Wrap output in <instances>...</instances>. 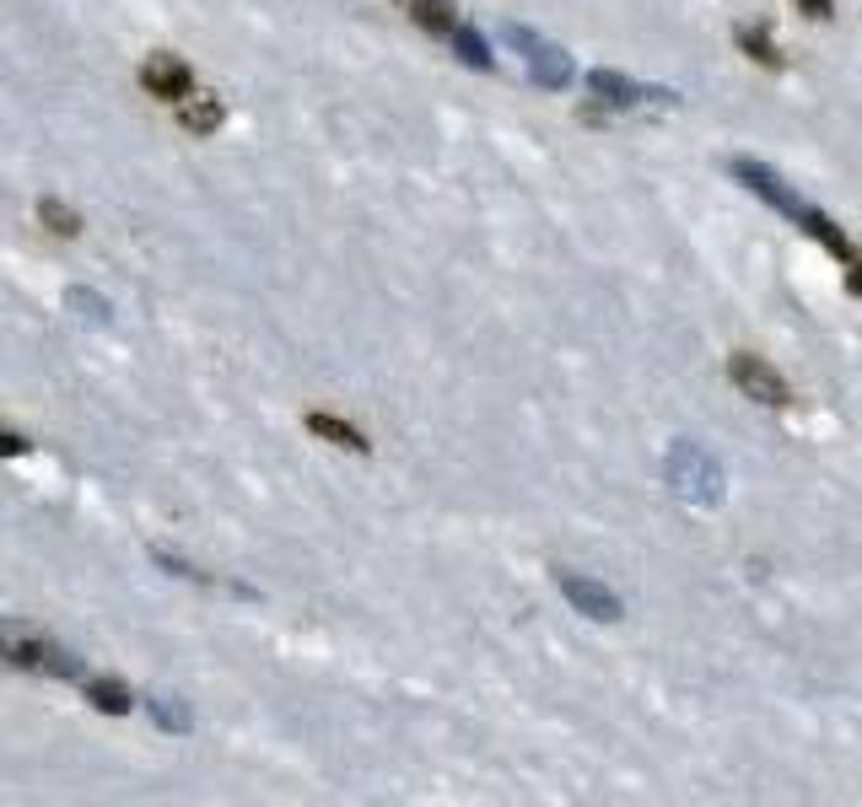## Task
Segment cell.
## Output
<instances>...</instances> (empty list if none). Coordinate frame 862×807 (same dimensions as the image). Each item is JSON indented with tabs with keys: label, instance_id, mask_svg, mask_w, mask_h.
Returning a JSON list of instances; mask_svg holds the SVG:
<instances>
[{
	"label": "cell",
	"instance_id": "cell-16",
	"mask_svg": "<svg viewBox=\"0 0 862 807\" xmlns=\"http://www.w3.org/2000/svg\"><path fill=\"white\" fill-rule=\"evenodd\" d=\"M39 673H49V679H86V662H82V657H71L65 646H49V641H43Z\"/></svg>",
	"mask_w": 862,
	"mask_h": 807
},
{
	"label": "cell",
	"instance_id": "cell-19",
	"mask_svg": "<svg viewBox=\"0 0 862 807\" xmlns=\"http://www.w3.org/2000/svg\"><path fill=\"white\" fill-rule=\"evenodd\" d=\"M28 437H17V431H0V452H6V458H22V452H28Z\"/></svg>",
	"mask_w": 862,
	"mask_h": 807
},
{
	"label": "cell",
	"instance_id": "cell-20",
	"mask_svg": "<svg viewBox=\"0 0 862 807\" xmlns=\"http://www.w3.org/2000/svg\"><path fill=\"white\" fill-rule=\"evenodd\" d=\"M803 17H830V0H798Z\"/></svg>",
	"mask_w": 862,
	"mask_h": 807
},
{
	"label": "cell",
	"instance_id": "cell-17",
	"mask_svg": "<svg viewBox=\"0 0 862 807\" xmlns=\"http://www.w3.org/2000/svg\"><path fill=\"white\" fill-rule=\"evenodd\" d=\"M739 43L749 49V60H760L766 71H771V65H781V49L771 43V33H766V28H744V33H739Z\"/></svg>",
	"mask_w": 862,
	"mask_h": 807
},
{
	"label": "cell",
	"instance_id": "cell-11",
	"mask_svg": "<svg viewBox=\"0 0 862 807\" xmlns=\"http://www.w3.org/2000/svg\"><path fill=\"white\" fill-rule=\"evenodd\" d=\"M411 17H415V28H426L437 39H448L453 28H458V6L453 0H411Z\"/></svg>",
	"mask_w": 862,
	"mask_h": 807
},
{
	"label": "cell",
	"instance_id": "cell-10",
	"mask_svg": "<svg viewBox=\"0 0 862 807\" xmlns=\"http://www.w3.org/2000/svg\"><path fill=\"white\" fill-rule=\"evenodd\" d=\"M146 711H152V722L163 726V732H173V737L195 732V711H189L178 694H152V700H146Z\"/></svg>",
	"mask_w": 862,
	"mask_h": 807
},
{
	"label": "cell",
	"instance_id": "cell-4",
	"mask_svg": "<svg viewBox=\"0 0 862 807\" xmlns=\"http://www.w3.org/2000/svg\"><path fill=\"white\" fill-rule=\"evenodd\" d=\"M501 43L523 54V65H529V81H534V86H544V92H561V86H572V81H577L572 54H567L561 43L539 39L534 28H523V22H501Z\"/></svg>",
	"mask_w": 862,
	"mask_h": 807
},
{
	"label": "cell",
	"instance_id": "cell-7",
	"mask_svg": "<svg viewBox=\"0 0 862 807\" xmlns=\"http://www.w3.org/2000/svg\"><path fill=\"white\" fill-rule=\"evenodd\" d=\"M141 86L152 92V97H167V103H184L189 92H195V71L178 60V54H152L146 65H141Z\"/></svg>",
	"mask_w": 862,
	"mask_h": 807
},
{
	"label": "cell",
	"instance_id": "cell-14",
	"mask_svg": "<svg viewBox=\"0 0 862 807\" xmlns=\"http://www.w3.org/2000/svg\"><path fill=\"white\" fill-rule=\"evenodd\" d=\"M448 39H453V54H458V60H464L469 71H491V65H496V54L486 49V39H480L475 28H464V22H458Z\"/></svg>",
	"mask_w": 862,
	"mask_h": 807
},
{
	"label": "cell",
	"instance_id": "cell-21",
	"mask_svg": "<svg viewBox=\"0 0 862 807\" xmlns=\"http://www.w3.org/2000/svg\"><path fill=\"white\" fill-rule=\"evenodd\" d=\"M847 285H852V296H862V259H852V275H847Z\"/></svg>",
	"mask_w": 862,
	"mask_h": 807
},
{
	"label": "cell",
	"instance_id": "cell-6",
	"mask_svg": "<svg viewBox=\"0 0 862 807\" xmlns=\"http://www.w3.org/2000/svg\"><path fill=\"white\" fill-rule=\"evenodd\" d=\"M555 587H561V598H567L582 619H593V625L625 619V604H620L615 587H604V581H593V576H582V570H555Z\"/></svg>",
	"mask_w": 862,
	"mask_h": 807
},
{
	"label": "cell",
	"instance_id": "cell-9",
	"mask_svg": "<svg viewBox=\"0 0 862 807\" xmlns=\"http://www.w3.org/2000/svg\"><path fill=\"white\" fill-rule=\"evenodd\" d=\"M308 431L313 437H324V442H334V447H345V452H372V442L351 426V420H340V415H324V409H313L308 415Z\"/></svg>",
	"mask_w": 862,
	"mask_h": 807
},
{
	"label": "cell",
	"instance_id": "cell-18",
	"mask_svg": "<svg viewBox=\"0 0 862 807\" xmlns=\"http://www.w3.org/2000/svg\"><path fill=\"white\" fill-rule=\"evenodd\" d=\"M152 560L163 565V570H173L178 581H210L206 570H195V565H189V560H178V555H167V549H152Z\"/></svg>",
	"mask_w": 862,
	"mask_h": 807
},
{
	"label": "cell",
	"instance_id": "cell-15",
	"mask_svg": "<svg viewBox=\"0 0 862 807\" xmlns=\"http://www.w3.org/2000/svg\"><path fill=\"white\" fill-rule=\"evenodd\" d=\"M39 221L54 232V238H76V232H82V216H76L65 200H54V195H43L39 200Z\"/></svg>",
	"mask_w": 862,
	"mask_h": 807
},
{
	"label": "cell",
	"instance_id": "cell-12",
	"mask_svg": "<svg viewBox=\"0 0 862 807\" xmlns=\"http://www.w3.org/2000/svg\"><path fill=\"white\" fill-rule=\"evenodd\" d=\"M65 307H71V313H82L92 328H108V323H114V302H108V296H97L92 285H71V291H65Z\"/></svg>",
	"mask_w": 862,
	"mask_h": 807
},
{
	"label": "cell",
	"instance_id": "cell-2",
	"mask_svg": "<svg viewBox=\"0 0 862 807\" xmlns=\"http://www.w3.org/2000/svg\"><path fill=\"white\" fill-rule=\"evenodd\" d=\"M663 480H668V490H674L679 501H690V506H723V495H728L723 463H717L700 442H690V437H679V442L668 447Z\"/></svg>",
	"mask_w": 862,
	"mask_h": 807
},
{
	"label": "cell",
	"instance_id": "cell-3",
	"mask_svg": "<svg viewBox=\"0 0 862 807\" xmlns=\"http://www.w3.org/2000/svg\"><path fill=\"white\" fill-rule=\"evenodd\" d=\"M588 92L599 97V103H588V108H582V119H588V124L610 119V114H620V108H647V103H657V108H674V103H679V92H674V86H642V81L620 76V71H588Z\"/></svg>",
	"mask_w": 862,
	"mask_h": 807
},
{
	"label": "cell",
	"instance_id": "cell-13",
	"mask_svg": "<svg viewBox=\"0 0 862 807\" xmlns=\"http://www.w3.org/2000/svg\"><path fill=\"white\" fill-rule=\"evenodd\" d=\"M86 700H92V711H103V716H124V711L135 705L120 679H86Z\"/></svg>",
	"mask_w": 862,
	"mask_h": 807
},
{
	"label": "cell",
	"instance_id": "cell-8",
	"mask_svg": "<svg viewBox=\"0 0 862 807\" xmlns=\"http://www.w3.org/2000/svg\"><path fill=\"white\" fill-rule=\"evenodd\" d=\"M178 124H184L189 135H216V129L227 124V103H221V97H206V92H200V97L189 92V97L178 103Z\"/></svg>",
	"mask_w": 862,
	"mask_h": 807
},
{
	"label": "cell",
	"instance_id": "cell-5",
	"mask_svg": "<svg viewBox=\"0 0 862 807\" xmlns=\"http://www.w3.org/2000/svg\"><path fill=\"white\" fill-rule=\"evenodd\" d=\"M728 382L739 388L744 399H755L760 409H787L792 404V388H787V377H781L777 366H766L755 350H734L728 356Z\"/></svg>",
	"mask_w": 862,
	"mask_h": 807
},
{
	"label": "cell",
	"instance_id": "cell-1",
	"mask_svg": "<svg viewBox=\"0 0 862 807\" xmlns=\"http://www.w3.org/2000/svg\"><path fill=\"white\" fill-rule=\"evenodd\" d=\"M728 178L739 184V189H749L760 205H771L777 216H787L803 238H814L824 248V253H835V259H852V242H847V232H841V221L835 216H824L820 205H809L787 178H781L777 167H766L760 157H728Z\"/></svg>",
	"mask_w": 862,
	"mask_h": 807
}]
</instances>
